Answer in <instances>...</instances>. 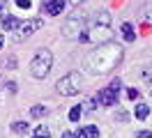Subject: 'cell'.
<instances>
[{
  "label": "cell",
  "instance_id": "6da1fadb",
  "mask_svg": "<svg viewBox=\"0 0 152 138\" xmlns=\"http://www.w3.org/2000/svg\"><path fill=\"white\" fill-rule=\"evenodd\" d=\"M120 60H122V48L113 42H102L95 51H90L86 55L83 67L90 74H108L111 69L118 67Z\"/></svg>",
  "mask_w": 152,
  "mask_h": 138
},
{
  "label": "cell",
  "instance_id": "7a4b0ae2",
  "mask_svg": "<svg viewBox=\"0 0 152 138\" xmlns=\"http://www.w3.org/2000/svg\"><path fill=\"white\" fill-rule=\"evenodd\" d=\"M56 90H58V94H62V97H74V94H78V92H81V74L78 72L65 74V76L56 83Z\"/></svg>",
  "mask_w": 152,
  "mask_h": 138
},
{
  "label": "cell",
  "instance_id": "3957f363",
  "mask_svg": "<svg viewBox=\"0 0 152 138\" xmlns=\"http://www.w3.org/2000/svg\"><path fill=\"white\" fill-rule=\"evenodd\" d=\"M51 64H53V55H51V51L42 48V51L32 58V62H30V74H32L35 78H44V76L51 72Z\"/></svg>",
  "mask_w": 152,
  "mask_h": 138
},
{
  "label": "cell",
  "instance_id": "277c9868",
  "mask_svg": "<svg viewBox=\"0 0 152 138\" xmlns=\"http://www.w3.org/2000/svg\"><path fill=\"white\" fill-rule=\"evenodd\" d=\"M86 21L88 18L83 14H74V16H69L65 21V26H62V35L69 37V39H78V35L86 30Z\"/></svg>",
  "mask_w": 152,
  "mask_h": 138
},
{
  "label": "cell",
  "instance_id": "5b68a950",
  "mask_svg": "<svg viewBox=\"0 0 152 138\" xmlns=\"http://www.w3.org/2000/svg\"><path fill=\"white\" fill-rule=\"evenodd\" d=\"M120 88H122V81H120V78L111 81V85H108V88H104V90H102L99 94H97V101H99L102 106H113L115 101H118Z\"/></svg>",
  "mask_w": 152,
  "mask_h": 138
},
{
  "label": "cell",
  "instance_id": "8992f818",
  "mask_svg": "<svg viewBox=\"0 0 152 138\" xmlns=\"http://www.w3.org/2000/svg\"><path fill=\"white\" fill-rule=\"evenodd\" d=\"M42 26H44V21H42V18H30V21L19 23V32H21V35H16V39H23V37L32 35V32H35V30H39Z\"/></svg>",
  "mask_w": 152,
  "mask_h": 138
},
{
  "label": "cell",
  "instance_id": "52a82bcc",
  "mask_svg": "<svg viewBox=\"0 0 152 138\" xmlns=\"http://www.w3.org/2000/svg\"><path fill=\"white\" fill-rule=\"evenodd\" d=\"M42 12H46L51 16H58L65 12V0H44L42 2Z\"/></svg>",
  "mask_w": 152,
  "mask_h": 138
},
{
  "label": "cell",
  "instance_id": "ba28073f",
  "mask_svg": "<svg viewBox=\"0 0 152 138\" xmlns=\"http://www.w3.org/2000/svg\"><path fill=\"white\" fill-rule=\"evenodd\" d=\"M19 28V21L14 16H10V14H5L2 16V30H7V32H12V30H16Z\"/></svg>",
  "mask_w": 152,
  "mask_h": 138
},
{
  "label": "cell",
  "instance_id": "9c48e42d",
  "mask_svg": "<svg viewBox=\"0 0 152 138\" xmlns=\"http://www.w3.org/2000/svg\"><path fill=\"white\" fill-rule=\"evenodd\" d=\"M122 37H124V42H134V39H136V32H134L132 23H124L122 26Z\"/></svg>",
  "mask_w": 152,
  "mask_h": 138
},
{
  "label": "cell",
  "instance_id": "30bf717a",
  "mask_svg": "<svg viewBox=\"0 0 152 138\" xmlns=\"http://www.w3.org/2000/svg\"><path fill=\"white\" fill-rule=\"evenodd\" d=\"M148 115H150V106H148V104H138V106H136V118L145 120Z\"/></svg>",
  "mask_w": 152,
  "mask_h": 138
},
{
  "label": "cell",
  "instance_id": "8fae6325",
  "mask_svg": "<svg viewBox=\"0 0 152 138\" xmlns=\"http://www.w3.org/2000/svg\"><path fill=\"white\" fill-rule=\"evenodd\" d=\"M76 136H83V138H90V136H99V129L97 127H83Z\"/></svg>",
  "mask_w": 152,
  "mask_h": 138
},
{
  "label": "cell",
  "instance_id": "7c38bea8",
  "mask_svg": "<svg viewBox=\"0 0 152 138\" xmlns=\"http://www.w3.org/2000/svg\"><path fill=\"white\" fill-rule=\"evenodd\" d=\"M12 131H14V134H26V131H28V124H26V122H14V124H12Z\"/></svg>",
  "mask_w": 152,
  "mask_h": 138
},
{
  "label": "cell",
  "instance_id": "4fadbf2b",
  "mask_svg": "<svg viewBox=\"0 0 152 138\" xmlns=\"http://www.w3.org/2000/svg\"><path fill=\"white\" fill-rule=\"evenodd\" d=\"M81 113H83V108H81V106H74V108L69 110V120H72V122H78Z\"/></svg>",
  "mask_w": 152,
  "mask_h": 138
},
{
  "label": "cell",
  "instance_id": "5bb4252c",
  "mask_svg": "<svg viewBox=\"0 0 152 138\" xmlns=\"http://www.w3.org/2000/svg\"><path fill=\"white\" fill-rule=\"evenodd\" d=\"M30 113H32V118H42V115H46V106H32Z\"/></svg>",
  "mask_w": 152,
  "mask_h": 138
},
{
  "label": "cell",
  "instance_id": "9a60e30c",
  "mask_svg": "<svg viewBox=\"0 0 152 138\" xmlns=\"http://www.w3.org/2000/svg\"><path fill=\"white\" fill-rule=\"evenodd\" d=\"M35 136H48V127H44V124L37 127V129H35Z\"/></svg>",
  "mask_w": 152,
  "mask_h": 138
},
{
  "label": "cell",
  "instance_id": "2e32d148",
  "mask_svg": "<svg viewBox=\"0 0 152 138\" xmlns=\"http://www.w3.org/2000/svg\"><path fill=\"white\" fill-rule=\"evenodd\" d=\"M14 2H16L21 9H30V0H14Z\"/></svg>",
  "mask_w": 152,
  "mask_h": 138
},
{
  "label": "cell",
  "instance_id": "e0dca14e",
  "mask_svg": "<svg viewBox=\"0 0 152 138\" xmlns=\"http://www.w3.org/2000/svg\"><path fill=\"white\" fill-rule=\"evenodd\" d=\"M127 94H129V99H138V94H141V92L136 90V88H129V92H127Z\"/></svg>",
  "mask_w": 152,
  "mask_h": 138
},
{
  "label": "cell",
  "instance_id": "ac0fdd59",
  "mask_svg": "<svg viewBox=\"0 0 152 138\" xmlns=\"http://www.w3.org/2000/svg\"><path fill=\"white\" fill-rule=\"evenodd\" d=\"M138 136H141V138H150L152 134H150V131H138Z\"/></svg>",
  "mask_w": 152,
  "mask_h": 138
},
{
  "label": "cell",
  "instance_id": "d6986e66",
  "mask_svg": "<svg viewBox=\"0 0 152 138\" xmlns=\"http://www.w3.org/2000/svg\"><path fill=\"white\" fill-rule=\"evenodd\" d=\"M7 88H10V92H16V83L10 81V83H7Z\"/></svg>",
  "mask_w": 152,
  "mask_h": 138
},
{
  "label": "cell",
  "instance_id": "ffe728a7",
  "mask_svg": "<svg viewBox=\"0 0 152 138\" xmlns=\"http://www.w3.org/2000/svg\"><path fill=\"white\" fill-rule=\"evenodd\" d=\"M69 2H72V5L76 7V5H81V2H86V0H69Z\"/></svg>",
  "mask_w": 152,
  "mask_h": 138
},
{
  "label": "cell",
  "instance_id": "44dd1931",
  "mask_svg": "<svg viewBox=\"0 0 152 138\" xmlns=\"http://www.w3.org/2000/svg\"><path fill=\"white\" fill-rule=\"evenodd\" d=\"M0 16H5V5L0 2Z\"/></svg>",
  "mask_w": 152,
  "mask_h": 138
},
{
  "label": "cell",
  "instance_id": "7402d4cb",
  "mask_svg": "<svg viewBox=\"0 0 152 138\" xmlns=\"http://www.w3.org/2000/svg\"><path fill=\"white\" fill-rule=\"evenodd\" d=\"M2 44H5V37L0 35V48H2Z\"/></svg>",
  "mask_w": 152,
  "mask_h": 138
},
{
  "label": "cell",
  "instance_id": "603a6c76",
  "mask_svg": "<svg viewBox=\"0 0 152 138\" xmlns=\"http://www.w3.org/2000/svg\"><path fill=\"white\" fill-rule=\"evenodd\" d=\"M0 83H2V81H0Z\"/></svg>",
  "mask_w": 152,
  "mask_h": 138
}]
</instances>
